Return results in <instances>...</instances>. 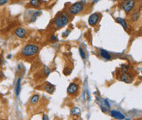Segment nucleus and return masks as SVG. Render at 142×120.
<instances>
[{
    "label": "nucleus",
    "mask_w": 142,
    "mask_h": 120,
    "mask_svg": "<svg viewBox=\"0 0 142 120\" xmlns=\"http://www.w3.org/2000/svg\"><path fill=\"white\" fill-rule=\"evenodd\" d=\"M110 115L113 117V118L118 119V120H123L125 118V115H124L122 112L117 111V110H112L110 112Z\"/></svg>",
    "instance_id": "nucleus-8"
},
{
    "label": "nucleus",
    "mask_w": 142,
    "mask_h": 120,
    "mask_svg": "<svg viewBox=\"0 0 142 120\" xmlns=\"http://www.w3.org/2000/svg\"><path fill=\"white\" fill-rule=\"evenodd\" d=\"M40 49L39 45L35 44H28L22 48L21 53L23 57L26 58H30V57H33L38 53Z\"/></svg>",
    "instance_id": "nucleus-1"
},
{
    "label": "nucleus",
    "mask_w": 142,
    "mask_h": 120,
    "mask_svg": "<svg viewBox=\"0 0 142 120\" xmlns=\"http://www.w3.org/2000/svg\"><path fill=\"white\" fill-rule=\"evenodd\" d=\"M39 100H40L39 95H34L31 99V104H35L38 101H39Z\"/></svg>",
    "instance_id": "nucleus-14"
},
{
    "label": "nucleus",
    "mask_w": 142,
    "mask_h": 120,
    "mask_svg": "<svg viewBox=\"0 0 142 120\" xmlns=\"http://www.w3.org/2000/svg\"><path fill=\"white\" fill-rule=\"evenodd\" d=\"M1 64H2V58H0V65H1Z\"/></svg>",
    "instance_id": "nucleus-24"
},
{
    "label": "nucleus",
    "mask_w": 142,
    "mask_h": 120,
    "mask_svg": "<svg viewBox=\"0 0 142 120\" xmlns=\"http://www.w3.org/2000/svg\"><path fill=\"white\" fill-rule=\"evenodd\" d=\"M69 33H70V30H67V31H65V32L63 33V37H66V36H67Z\"/></svg>",
    "instance_id": "nucleus-21"
},
{
    "label": "nucleus",
    "mask_w": 142,
    "mask_h": 120,
    "mask_svg": "<svg viewBox=\"0 0 142 120\" xmlns=\"http://www.w3.org/2000/svg\"><path fill=\"white\" fill-rule=\"evenodd\" d=\"M72 115H76V116L80 115V114H81V109H80L78 107H74L73 109H72Z\"/></svg>",
    "instance_id": "nucleus-15"
},
{
    "label": "nucleus",
    "mask_w": 142,
    "mask_h": 120,
    "mask_svg": "<svg viewBox=\"0 0 142 120\" xmlns=\"http://www.w3.org/2000/svg\"><path fill=\"white\" fill-rule=\"evenodd\" d=\"M120 81L126 83H131L132 82V77L128 73H123L120 76Z\"/></svg>",
    "instance_id": "nucleus-9"
},
{
    "label": "nucleus",
    "mask_w": 142,
    "mask_h": 120,
    "mask_svg": "<svg viewBox=\"0 0 142 120\" xmlns=\"http://www.w3.org/2000/svg\"><path fill=\"white\" fill-rule=\"evenodd\" d=\"M121 69H122V71L123 72V73H127L128 69H129V67H128V65L122 64V68H121Z\"/></svg>",
    "instance_id": "nucleus-18"
},
{
    "label": "nucleus",
    "mask_w": 142,
    "mask_h": 120,
    "mask_svg": "<svg viewBox=\"0 0 142 120\" xmlns=\"http://www.w3.org/2000/svg\"><path fill=\"white\" fill-rule=\"evenodd\" d=\"M14 33H15V35H16V36H17L18 38H21V39L26 37V34H27V32H26V30L22 27L17 28L16 30H15Z\"/></svg>",
    "instance_id": "nucleus-7"
},
{
    "label": "nucleus",
    "mask_w": 142,
    "mask_h": 120,
    "mask_svg": "<svg viewBox=\"0 0 142 120\" xmlns=\"http://www.w3.org/2000/svg\"><path fill=\"white\" fill-rule=\"evenodd\" d=\"M93 1H94V3H96V2H98L99 0H93Z\"/></svg>",
    "instance_id": "nucleus-25"
},
{
    "label": "nucleus",
    "mask_w": 142,
    "mask_h": 120,
    "mask_svg": "<svg viewBox=\"0 0 142 120\" xmlns=\"http://www.w3.org/2000/svg\"><path fill=\"white\" fill-rule=\"evenodd\" d=\"M117 20V22L119 23V24H121V25L122 26V27L124 28V29H127V23H126V20H124L123 18H121V17H117V18L116 19Z\"/></svg>",
    "instance_id": "nucleus-13"
},
{
    "label": "nucleus",
    "mask_w": 142,
    "mask_h": 120,
    "mask_svg": "<svg viewBox=\"0 0 142 120\" xmlns=\"http://www.w3.org/2000/svg\"><path fill=\"white\" fill-rule=\"evenodd\" d=\"M41 4V0H31L30 1V4L33 7H39Z\"/></svg>",
    "instance_id": "nucleus-16"
},
{
    "label": "nucleus",
    "mask_w": 142,
    "mask_h": 120,
    "mask_svg": "<svg viewBox=\"0 0 142 120\" xmlns=\"http://www.w3.org/2000/svg\"><path fill=\"white\" fill-rule=\"evenodd\" d=\"M42 120H49V117L44 114V115L43 116V118H42Z\"/></svg>",
    "instance_id": "nucleus-23"
},
{
    "label": "nucleus",
    "mask_w": 142,
    "mask_h": 120,
    "mask_svg": "<svg viewBox=\"0 0 142 120\" xmlns=\"http://www.w3.org/2000/svg\"><path fill=\"white\" fill-rule=\"evenodd\" d=\"M69 22V14L67 13H63L59 15L54 20V26L56 28H62L66 26Z\"/></svg>",
    "instance_id": "nucleus-2"
},
{
    "label": "nucleus",
    "mask_w": 142,
    "mask_h": 120,
    "mask_svg": "<svg viewBox=\"0 0 142 120\" xmlns=\"http://www.w3.org/2000/svg\"><path fill=\"white\" fill-rule=\"evenodd\" d=\"M78 90H79L78 84L72 82L71 83L68 87H67V93H68L69 95H74L78 91Z\"/></svg>",
    "instance_id": "nucleus-6"
},
{
    "label": "nucleus",
    "mask_w": 142,
    "mask_h": 120,
    "mask_svg": "<svg viewBox=\"0 0 142 120\" xmlns=\"http://www.w3.org/2000/svg\"><path fill=\"white\" fill-rule=\"evenodd\" d=\"M44 90L48 93H49V94H53L54 91V86L50 83H47L46 85L44 86Z\"/></svg>",
    "instance_id": "nucleus-11"
},
{
    "label": "nucleus",
    "mask_w": 142,
    "mask_h": 120,
    "mask_svg": "<svg viewBox=\"0 0 142 120\" xmlns=\"http://www.w3.org/2000/svg\"><path fill=\"white\" fill-rule=\"evenodd\" d=\"M99 13H93L91 14L90 17L88 19V23L89 25L91 26H94L96 25L97 23L99 22Z\"/></svg>",
    "instance_id": "nucleus-5"
},
{
    "label": "nucleus",
    "mask_w": 142,
    "mask_h": 120,
    "mask_svg": "<svg viewBox=\"0 0 142 120\" xmlns=\"http://www.w3.org/2000/svg\"><path fill=\"white\" fill-rule=\"evenodd\" d=\"M50 40H52V41H55V40H57V37L55 36V35H53L51 37H50Z\"/></svg>",
    "instance_id": "nucleus-22"
},
{
    "label": "nucleus",
    "mask_w": 142,
    "mask_h": 120,
    "mask_svg": "<svg viewBox=\"0 0 142 120\" xmlns=\"http://www.w3.org/2000/svg\"><path fill=\"white\" fill-rule=\"evenodd\" d=\"M21 82H22V79L19 78L17 80V86L15 87V91H16V95L17 97L19 96L20 95V92H21Z\"/></svg>",
    "instance_id": "nucleus-12"
},
{
    "label": "nucleus",
    "mask_w": 142,
    "mask_h": 120,
    "mask_svg": "<svg viewBox=\"0 0 142 120\" xmlns=\"http://www.w3.org/2000/svg\"><path fill=\"white\" fill-rule=\"evenodd\" d=\"M99 54L103 58H104L106 60H110L112 58V56L110 55V53H109L108 51H106L105 49H100Z\"/></svg>",
    "instance_id": "nucleus-10"
},
{
    "label": "nucleus",
    "mask_w": 142,
    "mask_h": 120,
    "mask_svg": "<svg viewBox=\"0 0 142 120\" xmlns=\"http://www.w3.org/2000/svg\"><path fill=\"white\" fill-rule=\"evenodd\" d=\"M44 73H45L46 76H49V73H50V69H49L48 67H46L45 69H44Z\"/></svg>",
    "instance_id": "nucleus-19"
},
{
    "label": "nucleus",
    "mask_w": 142,
    "mask_h": 120,
    "mask_svg": "<svg viewBox=\"0 0 142 120\" xmlns=\"http://www.w3.org/2000/svg\"><path fill=\"white\" fill-rule=\"evenodd\" d=\"M8 1H9V0H0V6L6 4Z\"/></svg>",
    "instance_id": "nucleus-20"
},
{
    "label": "nucleus",
    "mask_w": 142,
    "mask_h": 120,
    "mask_svg": "<svg viewBox=\"0 0 142 120\" xmlns=\"http://www.w3.org/2000/svg\"><path fill=\"white\" fill-rule=\"evenodd\" d=\"M79 52H80V55H81V57L83 59L85 58V57H86V55H85V51L83 50V49H82L81 47H80L79 48Z\"/></svg>",
    "instance_id": "nucleus-17"
},
{
    "label": "nucleus",
    "mask_w": 142,
    "mask_h": 120,
    "mask_svg": "<svg viewBox=\"0 0 142 120\" xmlns=\"http://www.w3.org/2000/svg\"><path fill=\"white\" fill-rule=\"evenodd\" d=\"M84 10V4L82 2H76L69 7V13L72 15H76L82 13Z\"/></svg>",
    "instance_id": "nucleus-3"
},
{
    "label": "nucleus",
    "mask_w": 142,
    "mask_h": 120,
    "mask_svg": "<svg viewBox=\"0 0 142 120\" xmlns=\"http://www.w3.org/2000/svg\"><path fill=\"white\" fill-rule=\"evenodd\" d=\"M135 0H125V2L122 4V8L126 13H129L135 8Z\"/></svg>",
    "instance_id": "nucleus-4"
}]
</instances>
